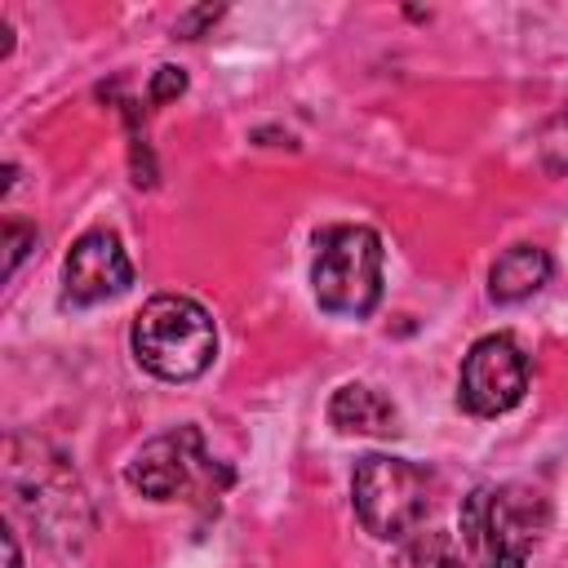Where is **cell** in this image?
I'll return each instance as SVG.
<instances>
[{
  "instance_id": "obj_4",
  "label": "cell",
  "mask_w": 568,
  "mask_h": 568,
  "mask_svg": "<svg viewBox=\"0 0 568 568\" xmlns=\"http://www.w3.org/2000/svg\"><path fill=\"white\" fill-rule=\"evenodd\" d=\"M351 497L359 524L377 541H404L417 532L430 506V475L404 457L390 453H368L355 462L351 475Z\"/></svg>"
},
{
  "instance_id": "obj_14",
  "label": "cell",
  "mask_w": 568,
  "mask_h": 568,
  "mask_svg": "<svg viewBox=\"0 0 568 568\" xmlns=\"http://www.w3.org/2000/svg\"><path fill=\"white\" fill-rule=\"evenodd\" d=\"M4 555H9V568H22V559H18V537H13V532H4Z\"/></svg>"
},
{
  "instance_id": "obj_3",
  "label": "cell",
  "mask_w": 568,
  "mask_h": 568,
  "mask_svg": "<svg viewBox=\"0 0 568 568\" xmlns=\"http://www.w3.org/2000/svg\"><path fill=\"white\" fill-rule=\"evenodd\" d=\"M311 288L328 315L364 320L382 302V235L373 226H324L315 235Z\"/></svg>"
},
{
  "instance_id": "obj_2",
  "label": "cell",
  "mask_w": 568,
  "mask_h": 568,
  "mask_svg": "<svg viewBox=\"0 0 568 568\" xmlns=\"http://www.w3.org/2000/svg\"><path fill=\"white\" fill-rule=\"evenodd\" d=\"M129 342L146 373L164 382H191L217 355V324L195 297L160 293L138 311Z\"/></svg>"
},
{
  "instance_id": "obj_13",
  "label": "cell",
  "mask_w": 568,
  "mask_h": 568,
  "mask_svg": "<svg viewBox=\"0 0 568 568\" xmlns=\"http://www.w3.org/2000/svg\"><path fill=\"white\" fill-rule=\"evenodd\" d=\"M217 13H222V9H195V13H186V18H182V22H178V31H182V36H186V40H195V31H200V27H204V22H213V18H217Z\"/></svg>"
},
{
  "instance_id": "obj_5",
  "label": "cell",
  "mask_w": 568,
  "mask_h": 568,
  "mask_svg": "<svg viewBox=\"0 0 568 568\" xmlns=\"http://www.w3.org/2000/svg\"><path fill=\"white\" fill-rule=\"evenodd\" d=\"M124 479L151 501H178L186 493H204L209 484L217 488L231 475L209 457L204 435L195 426H178V430L146 439L133 453V462L124 466Z\"/></svg>"
},
{
  "instance_id": "obj_11",
  "label": "cell",
  "mask_w": 568,
  "mask_h": 568,
  "mask_svg": "<svg viewBox=\"0 0 568 568\" xmlns=\"http://www.w3.org/2000/svg\"><path fill=\"white\" fill-rule=\"evenodd\" d=\"M27 244H36V231L22 226V222H4V248H9V262H4V275L18 271V262L27 257Z\"/></svg>"
},
{
  "instance_id": "obj_9",
  "label": "cell",
  "mask_w": 568,
  "mask_h": 568,
  "mask_svg": "<svg viewBox=\"0 0 568 568\" xmlns=\"http://www.w3.org/2000/svg\"><path fill=\"white\" fill-rule=\"evenodd\" d=\"M550 271H555V262H550L546 248H537V244H510L493 262V271H488V297L493 302H524V297H532L537 288L550 284Z\"/></svg>"
},
{
  "instance_id": "obj_12",
  "label": "cell",
  "mask_w": 568,
  "mask_h": 568,
  "mask_svg": "<svg viewBox=\"0 0 568 568\" xmlns=\"http://www.w3.org/2000/svg\"><path fill=\"white\" fill-rule=\"evenodd\" d=\"M186 89V75L178 71V67H160L155 75H151V102H169V98H178Z\"/></svg>"
},
{
  "instance_id": "obj_7",
  "label": "cell",
  "mask_w": 568,
  "mask_h": 568,
  "mask_svg": "<svg viewBox=\"0 0 568 568\" xmlns=\"http://www.w3.org/2000/svg\"><path fill=\"white\" fill-rule=\"evenodd\" d=\"M133 284V262L111 231H84L62 262V302L93 306L120 297Z\"/></svg>"
},
{
  "instance_id": "obj_8",
  "label": "cell",
  "mask_w": 568,
  "mask_h": 568,
  "mask_svg": "<svg viewBox=\"0 0 568 568\" xmlns=\"http://www.w3.org/2000/svg\"><path fill=\"white\" fill-rule=\"evenodd\" d=\"M328 422L342 430V435H395L399 430V413L395 404L364 386V382H346L333 390L328 399Z\"/></svg>"
},
{
  "instance_id": "obj_1",
  "label": "cell",
  "mask_w": 568,
  "mask_h": 568,
  "mask_svg": "<svg viewBox=\"0 0 568 568\" xmlns=\"http://www.w3.org/2000/svg\"><path fill=\"white\" fill-rule=\"evenodd\" d=\"M550 528V501L532 484H479L462 501V546L475 568H524Z\"/></svg>"
},
{
  "instance_id": "obj_6",
  "label": "cell",
  "mask_w": 568,
  "mask_h": 568,
  "mask_svg": "<svg viewBox=\"0 0 568 568\" xmlns=\"http://www.w3.org/2000/svg\"><path fill=\"white\" fill-rule=\"evenodd\" d=\"M528 390V355L510 333H488L479 337L457 373V399L475 417H497L510 413Z\"/></svg>"
},
{
  "instance_id": "obj_10",
  "label": "cell",
  "mask_w": 568,
  "mask_h": 568,
  "mask_svg": "<svg viewBox=\"0 0 568 568\" xmlns=\"http://www.w3.org/2000/svg\"><path fill=\"white\" fill-rule=\"evenodd\" d=\"M390 568H475V559L453 532H413L395 550Z\"/></svg>"
}]
</instances>
